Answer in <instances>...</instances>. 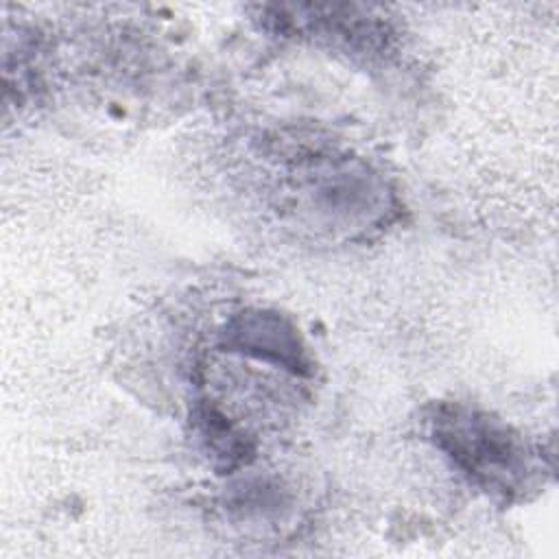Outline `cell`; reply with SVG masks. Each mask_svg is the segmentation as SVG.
<instances>
[{"label":"cell","mask_w":559,"mask_h":559,"mask_svg":"<svg viewBox=\"0 0 559 559\" xmlns=\"http://www.w3.org/2000/svg\"><path fill=\"white\" fill-rule=\"evenodd\" d=\"M439 437L448 441L452 456L463 463L469 472L487 476L489 483L498 474L515 472V452L507 435L496 432L487 419L459 417L445 419L439 428Z\"/></svg>","instance_id":"6da1fadb"}]
</instances>
